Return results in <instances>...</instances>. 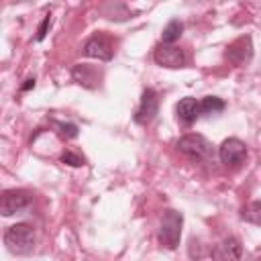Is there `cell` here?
I'll return each mask as SVG.
<instances>
[{"label":"cell","instance_id":"5bb4252c","mask_svg":"<svg viewBox=\"0 0 261 261\" xmlns=\"http://www.w3.org/2000/svg\"><path fill=\"white\" fill-rule=\"evenodd\" d=\"M181 31H184V24H181L177 18H173V20H169V22L165 24V29H163V33H161V41H163L165 45H173V43L181 37Z\"/></svg>","mask_w":261,"mask_h":261},{"label":"cell","instance_id":"2e32d148","mask_svg":"<svg viewBox=\"0 0 261 261\" xmlns=\"http://www.w3.org/2000/svg\"><path fill=\"white\" fill-rule=\"evenodd\" d=\"M61 161H63V163H67V165H73V167H80V165H84V157L75 155L73 151H65V153L61 155Z\"/></svg>","mask_w":261,"mask_h":261},{"label":"cell","instance_id":"7c38bea8","mask_svg":"<svg viewBox=\"0 0 261 261\" xmlns=\"http://www.w3.org/2000/svg\"><path fill=\"white\" fill-rule=\"evenodd\" d=\"M71 77H73L80 86H84V88H96L100 73H98V69H96L94 65L80 63V65H75V67L71 69Z\"/></svg>","mask_w":261,"mask_h":261},{"label":"cell","instance_id":"3957f363","mask_svg":"<svg viewBox=\"0 0 261 261\" xmlns=\"http://www.w3.org/2000/svg\"><path fill=\"white\" fill-rule=\"evenodd\" d=\"M184 155L196 159V161H202V159H208L210 153H212V145L206 137L202 135H196V133H190V135H184L177 145H175Z\"/></svg>","mask_w":261,"mask_h":261},{"label":"cell","instance_id":"30bf717a","mask_svg":"<svg viewBox=\"0 0 261 261\" xmlns=\"http://www.w3.org/2000/svg\"><path fill=\"white\" fill-rule=\"evenodd\" d=\"M29 204H31L29 192H24V190H6L2 194V202H0L2 216H12V214L24 210Z\"/></svg>","mask_w":261,"mask_h":261},{"label":"cell","instance_id":"277c9868","mask_svg":"<svg viewBox=\"0 0 261 261\" xmlns=\"http://www.w3.org/2000/svg\"><path fill=\"white\" fill-rule=\"evenodd\" d=\"M153 61L161 67H167V69H179L186 65V55L179 47L161 43L153 53Z\"/></svg>","mask_w":261,"mask_h":261},{"label":"cell","instance_id":"8fae6325","mask_svg":"<svg viewBox=\"0 0 261 261\" xmlns=\"http://www.w3.org/2000/svg\"><path fill=\"white\" fill-rule=\"evenodd\" d=\"M175 116H177V120L181 122V124H192L198 116H200V102L196 100V98H192V96H186V98H181L177 104H175Z\"/></svg>","mask_w":261,"mask_h":261},{"label":"cell","instance_id":"7a4b0ae2","mask_svg":"<svg viewBox=\"0 0 261 261\" xmlns=\"http://www.w3.org/2000/svg\"><path fill=\"white\" fill-rule=\"evenodd\" d=\"M181 224H184L181 212H177V210H165V214L161 218V226H159V243L165 249H175L179 245Z\"/></svg>","mask_w":261,"mask_h":261},{"label":"cell","instance_id":"5b68a950","mask_svg":"<svg viewBox=\"0 0 261 261\" xmlns=\"http://www.w3.org/2000/svg\"><path fill=\"white\" fill-rule=\"evenodd\" d=\"M112 41L102 35V33H96L92 35L86 43H84V55L86 57H94V59H100V61H110L112 59Z\"/></svg>","mask_w":261,"mask_h":261},{"label":"cell","instance_id":"4fadbf2b","mask_svg":"<svg viewBox=\"0 0 261 261\" xmlns=\"http://www.w3.org/2000/svg\"><path fill=\"white\" fill-rule=\"evenodd\" d=\"M224 110V100L218 96H206L200 100V114L210 116V114H218Z\"/></svg>","mask_w":261,"mask_h":261},{"label":"cell","instance_id":"9a60e30c","mask_svg":"<svg viewBox=\"0 0 261 261\" xmlns=\"http://www.w3.org/2000/svg\"><path fill=\"white\" fill-rule=\"evenodd\" d=\"M241 218L251 222V224H257L261 226V202L255 200V202H249L243 210H241Z\"/></svg>","mask_w":261,"mask_h":261},{"label":"cell","instance_id":"e0dca14e","mask_svg":"<svg viewBox=\"0 0 261 261\" xmlns=\"http://www.w3.org/2000/svg\"><path fill=\"white\" fill-rule=\"evenodd\" d=\"M49 27H51V16L47 14V16L43 18V22L39 24V29H37V37H35V39H37V41H43L45 35H47V29H49Z\"/></svg>","mask_w":261,"mask_h":261},{"label":"cell","instance_id":"ba28073f","mask_svg":"<svg viewBox=\"0 0 261 261\" xmlns=\"http://www.w3.org/2000/svg\"><path fill=\"white\" fill-rule=\"evenodd\" d=\"M241 255H243V245L237 237H226L222 239L218 245L212 247L210 251V257L212 261H241Z\"/></svg>","mask_w":261,"mask_h":261},{"label":"cell","instance_id":"6da1fadb","mask_svg":"<svg viewBox=\"0 0 261 261\" xmlns=\"http://www.w3.org/2000/svg\"><path fill=\"white\" fill-rule=\"evenodd\" d=\"M4 245L14 255H29L35 249V230L27 222H16L4 230Z\"/></svg>","mask_w":261,"mask_h":261},{"label":"cell","instance_id":"9c48e42d","mask_svg":"<svg viewBox=\"0 0 261 261\" xmlns=\"http://www.w3.org/2000/svg\"><path fill=\"white\" fill-rule=\"evenodd\" d=\"M224 57H226L230 63H234V65H245V63H249L251 57H253V43H251V37L245 35V37L234 39V41L226 47Z\"/></svg>","mask_w":261,"mask_h":261},{"label":"cell","instance_id":"52a82bcc","mask_svg":"<svg viewBox=\"0 0 261 261\" xmlns=\"http://www.w3.org/2000/svg\"><path fill=\"white\" fill-rule=\"evenodd\" d=\"M159 112V98H157V92L153 88H145L143 90V96H141V104L135 112V122L139 124H149Z\"/></svg>","mask_w":261,"mask_h":261},{"label":"cell","instance_id":"ac0fdd59","mask_svg":"<svg viewBox=\"0 0 261 261\" xmlns=\"http://www.w3.org/2000/svg\"><path fill=\"white\" fill-rule=\"evenodd\" d=\"M59 128H61V135L67 137V139L77 137V126L75 124H59Z\"/></svg>","mask_w":261,"mask_h":261},{"label":"cell","instance_id":"8992f818","mask_svg":"<svg viewBox=\"0 0 261 261\" xmlns=\"http://www.w3.org/2000/svg\"><path fill=\"white\" fill-rule=\"evenodd\" d=\"M218 157L224 165H239L247 157V145L237 137L224 139L222 145L218 147Z\"/></svg>","mask_w":261,"mask_h":261},{"label":"cell","instance_id":"d6986e66","mask_svg":"<svg viewBox=\"0 0 261 261\" xmlns=\"http://www.w3.org/2000/svg\"><path fill=\"white\" fill-rule=\"evenodd\" d=\"M31 88H35V80L31 77V80H27V84L22 86V92H27V90H31Z\"/></svg>","mask_w":261,"mask_h":261}]
</instances>
